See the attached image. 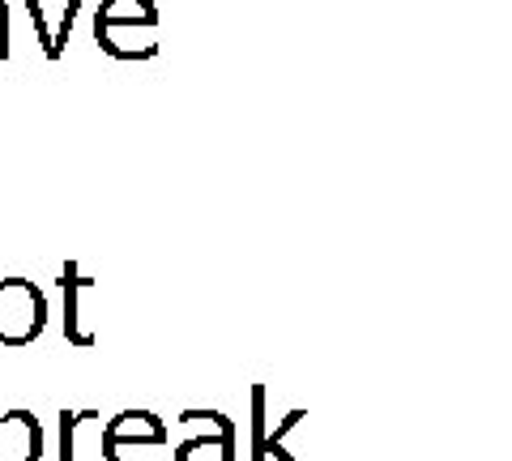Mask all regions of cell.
I'll use <instances>...</instances> for the list:
<instances>
[{"mask_svg":"<svg viewBox=\"0 0 512 461\" xmlns=\"http://www.w3.org/2000/svg\"><path fill=\"white\" fill-rule=\"evenodd\" d=\"M94 43L111 60H154L158 5L154 0H103L94 9Z\"/></svg>","mask_w":512,"mask_h":461,"instance_id":"cell-1","label":"cell"},{"mask_svg":"<svg viewBox=\"0 0 512 461\" xmlns=\"http://www.w3.org/2000/svg\"><path fill=\"white\" fill-rule=\"evenodd\" d=\"M43 321H47V304L35 291V282H26V278L0 282V342L26 346L30 338L43 333Z\"/></svg>","mask_w":512,"mask_h":461,"instance_id":"cell-2","label":"cell"},{"mask_svg":"<svg viewBox=\"0 0 512 461\" xmlns=\"http://www.w3.org/2000/svg\"><path fill=\"white\" fill-rule=\"evenodd\" d=\"M86 0H26V13H30V26H35V39L43 47L47 60H60L64 47H69V35L77 26V13H82Z\"/></svg>","mask_w":512,"mask_h":461,"instance_id":"cell-3","label":"cell"},{"mask_svg":"<svg viewBox=\"0 0 512 461\" xmlns=\"http://www.w3.org/2000/svg\"><path fill=\"white\" fill-rule=\"evenodd\" d=\"M0 461H39V427L22 410L0 419Z\"/></svg>","mask_w":512,"mask_h":461,"instance_id":"cell-4","label":"cell"},{"mask_svg":"<svg viewBox=\"0 0 512 461\" xmlns=\"http://www.w3.org/2000/svg\"><path fill=\"white\" fill-rule=\"evenodd\" d=\"M0 60H9V5L0 0Z\"/></svg>","mask_w":512,"mask_h":461,"instance_id":"cell-5","label":"cell"}]
</instances>
